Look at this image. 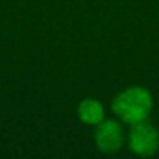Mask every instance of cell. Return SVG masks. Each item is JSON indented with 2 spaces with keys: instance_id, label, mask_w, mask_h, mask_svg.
Returning <instances> with one entry per match:
<instances>
[{
  "instance_id": "obj_1",
  "label": "cell",
  "mask_w": 159,
  "mask_h": 159,
  "mask_svg": "<svg viewBox=\"0 0 159 159\" xmlns=\"http://www.w3.org/2000/svg\"><path fill=\"white\" fill-rule=\"evenodd\" d=\"M111 109L122 123L131 126L148 120L153 111V95L147 88L129 86L114 97Z\"/></svg>"
},
{
  "instance_id": "obj_2",
  "label": "cell",
  "mask_w": 159,
  "mask_h": 159,
  "mask_svg": "<svg viewBox=\"0 0 159 159\" xmlns=\"http://www.w3.org/2000/svg\"><path fill=\"white\" fill-rule=\"evenodd\" d=\"M126 143L136 156L151 157L159 150V131L148 120L134 123L126 134Z\"/></svg>"
},
{
  "instance_id": "obj_3",
  "label": "cell",
  "mask_w": 159,
  "mask_h": 159,
  "mask_svg": "<svg viewBox=\"0 0 159 159\" xmlns=\"http://www.w3.org/2000/svg\"><path fill=\"white\" fill-rule=\"evenodd\" d=\"M126 140V134L122 122L117 119H105L95 126L94 142L102 153L112 154L117 153Z\"/></svg>"
},
{
  "instance_id": "obj_4",
  "label": "cell",
  "mask_w": 159,
  "mask_h": 159,
  "mask_svg": "<svg viewBox=\"0 0 159 159\" xmlns=\"http://www.w3.org/2000/svg\"><path fill=\"white\" fill-rule=\"evenodd\" d=\"M76 116L80 122L89 125V126H97L106 119L105 106L100 100L97 98H83L76 106Z\"/></svg>"
}]
</instances>
